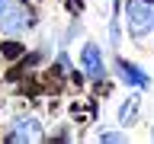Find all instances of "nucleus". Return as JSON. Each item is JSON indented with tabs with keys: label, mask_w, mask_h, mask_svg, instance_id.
<instances>
[{
	"label": "nucleus",
	"mask_w": 154,
	"mask_h": 144,
	"mask_svg": "<svg viewBox=\"0 0 154 144\" xmlns=\"http://www.w3.org/2000/svg\"><path fill=\"white\" fill-rule=\"evenodd\" d=\"M100 141H125V134L122 131H103V134H100Z\"/></svg>",
	"instance_id": "obj_7"
},
{
	"label": "nucleus",
	"mask_w": 154,
	"mask_h": 144,
	"mask_svg": "<svg viewBox=\"0 0 154 144\" xmlns=\"http://www.w3.org/2000/svg\"><path fill=\"white\" fill-rule=\"evenodd\" d=\"M116 70H119V77H122L128 86H135V90H144V86L151 83V80H148V74H144L141 67L128 64V61H119V64H116Z\"/></svg>",
	"instance_id": "obj_5"
},
{
	"label": "nucleus",
	"mask_w": 154,
	"mask_h": 144,
	"mask_svg": "<svg viewBox=\"0 0 154 144\" xmlns=\"http://www.w3.org/2000/svg\"><path fill=\"white\" fill-rule=\"evenodd\" d=\"M125 22H128V35L132 38H144L154 26V7L151 0H132L125 7Z\"/></svg>",
	"instance_id": "obj_1"
},
{
	"label": "nucleus",
	"mask_w": 154,
	"mask_h": 144,
	"mask_svg": "<svg viewBox=\"0 0 154 144\" xmlns=\"http://www.w3.org/2000/svg\"><path fill=\"white\" fill-rule=\"evenodd\" d=\"M80 67H84V74L90 80H103L106 77V64H103V51L93 45V42H87L80 48Z\"/></svg>",
	"instance_id": "obj_4"
},
{
	"label": "nucleus",
	"mask_w": 154,
	"mask_h": 144,
	"mask_svg": "<svg viewBox=\"0 0 154 144\" xmlns=\"http://www.w3.org/2000/svg\"><path fill=\"white\" fill-rule=\"evenodd\" d=\"M0 29H3V35H23L26 29H32V13H29L26 7L10 3V7L0 13Z\"/></svg>",
	"instance_id": "obj_3"
},
{
	"label": "nucleus",
	"mask_w": 154,
	"mask_h": 144,
	"mask_svg": "<svg viewBox=\"0 0 154 144\" xmlns=\"http://www.w3.org/2000/svg\"><path fill=\"white\" fill-rule=\"evenodd\" d=\"M7 138H10V141H23V144L42 141V138H45L42 118H35V115H19L16 122H13V128L7 131Z\"/></svg>",
	"instance_id": "obj_2"
},
{
	"label": "nucleus",
	"mask_w": 154,
	"mask_h": 144,
	"mask_svg": "<svg viewBox=\"0 0 154 144\" xmlns=\"http://www.w3.org/2000/svg\"><path fill=\"white\" fill-rule=\"evenodd\" d=\"M138 109H141V96L138 93L125 96L119 106V125H132V118H138Z\"/></svg>",
	"instance_id": "obj_6"
},
{
	"label": "nucleus",
	"mask_w": 154,
	"mask_h": 144,
	"mask_svg": "<svg viewBox=\"0 0 154 144\" xmlns=\"http://www.w3.org/2000/svg\"><path fill=\"white\" fill-rule=\"evenodd\" d=\"M151 138H154V131H151Z\"/></svg>",
	"instance_id": "obj_9"
},
{
	"label": "nucleus",
	"mask_w": 154,
	"mask_h": 144,
	"mask_svg": "<svg viewBox=\"0 0 154 144\" xmlns=\"http://www.w3.org/2000/svg\"><path fill=\"white\" fill-rule=\"evenodd\" d=\"M151 29H154V26H151Z\"/></svg>",
	"instance_id": "obj_10"
},
{
	"label": "nucleus",
	"mask_w": 154,
	"mask_h": 144,
	"mask_svg": "<svg viewBox=\"0 0 154 144\" xmlns=\"http://www.w3.org/2000/svg\"><path fill=\"white\" fill-rule=\"evenodd\" d=\"M10 3H13V0H0V13H3V10H7Z\"/></svg>",
	"instance_id": "obj_8"
}]
</instances>
